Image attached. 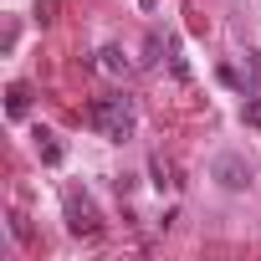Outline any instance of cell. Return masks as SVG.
I'll use <instances>...</instances> for the list:
<instances>
[{
	"label": "cell",
	"instance_id": "cell-1",
	"mask_svg": "<svg viewBox=\"0 0 261 261\" xmlns=\"http://www.w3.org/2000/svg\"><path fill=\"white\" fill-rule=\"evenodd\" d=\"M87 118H92V128H97L108 144H128V139H134V128H139L134 102H128V97H97V102L87 108Z\"/></svg>",
	"mask_w": 261,
	"mask_h": 261
},
{
	"label": "cell",
	"instance_id": "cell-2",
	"mask_svg": "<svg viewBox=\"0 0 261 261\" xmlns=\"http://www.w3.org/2000/svg\"><path fill=\"white\" fill-rule=\"evenodd\" d=\"M210 179L220 185V190H230V195H246L251 190V164L241 159V154H215V164H210Z\"/></svg>",
	"mask_w": 261,
	"mask_h": 261
},
{
	"label": "cell",
	"instance_id": "cell-3",
	"mask_svg": "<svg viewBox=\"0 0 261 261\" xmlns=\"http://www.w3.org/2000/svg\"><path fill=\"white\" fill-rule=\"evenodd\" d=\"M67 230H72V236H97V230H102L97 205H92L87 195H77V190L67 195Z\"/></svg>",
	"mask_w": 261,
	"mask_h": 261
},
{
	"label": "cell",
	"instance_id": "cell-4",
	"mask_svg": "<svg viewBox=\"0 0 261 261\" xmlns=\"http://www.w3.org/2000/svg\"><path fill=\"white\" fill-rule=\"evenodd\" d=\"M97 72H108V77H128V72H134V62L123 57V46H102V51H97Z\"/></svg>",
	"mask_w": 261,
	"mask_h": 261
},
{
	"label": "cell",
	"instance_id": "cell-5",
	"mask_svg": "<svg viewBox=\"0 0 261 261\" xmlns=\"http://www.w3.org/2000/svg\"><path fill=\"white\" fill-rule=\"evenodd\" d=\"M26 108H31V87L16 82V87L6 92V113H11V118H26Z\"/></svg>",
	"mask_w": 261,
	"mask_h": 261
},
{
	"label": "cell",
	"instance_id": "cell-6",
	"mask_svg": "<svg viewBox=\"0 0 261 261\" xmlns=\"http://www.w3.org/2000/svg\"><path fill=\"white\" fill-rule=\"evenodd\" d=\"M36 149H41V164H62V159H67V149H62L51 134H36Z\"/></svg>",
	"mask_w": 261,
	"mask_h": 261
},
{
	"label": "cell",
	"instance_id": "cell-7",
	"mask_svg": "<svg viewBox=\"0 0 261 261\" xmlns=\"http://www.w3.org/2000/svg\"><path fill=\"white\" fill-rule=\"evenodd\" d=\"M149 174H154V185H159V190H164V185H179V179H174V164H169V159H159V154L149 159Z\"/></svg>",
	"mask_w": 261,
	"mask_h": 261
},
{
	"label": "cell",
	"instance_id": "cell-8",
	"mask_svg": "<svg viewBox=\"0 0 261 261\" xmlns=\"http://www.w3.org/2000/svg\"><path fill=\"white\" fill-rule=\"evenodd\" d=\"M31 16H36V26H51V21L62 16V0H36V11H31Z\"/></svg>",
	"mask_w": 261,
	"mask_h": 261
},
{
	"label": "cell",
	"instance_id": "cell-9",
	"mask_svg": "<svg viewBox=\"0 0 261 261\" xmlns=\"http://www.w3.org/2000/svg\"><path fill=\"white\" fill-rule=\"evenodd\" d=\"M11 236H16V241H31V225H26V215H11Z\"/></svg>",
	"mask_w": 261,
	"mask_h": 261
},
{
	"label": "cell",
	"instance_id": "cell-10",
	"mask_svg": "<svg viewBox=\"0 0 261 261\" xmlns=\"http://www.w3.org/2000/svg\"><path fill=\"white\" fill-rule=\"evenodd\" d=\"M246 123H251V128H261V97H256V102H246Z\"/></svg>",
	"mask_w": 261,
	"mask_h": 261
}]
</instances>
